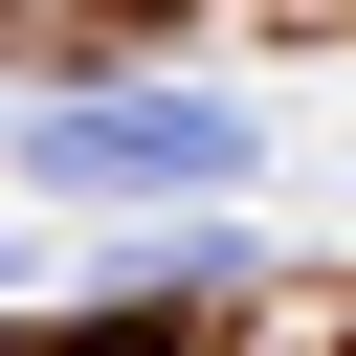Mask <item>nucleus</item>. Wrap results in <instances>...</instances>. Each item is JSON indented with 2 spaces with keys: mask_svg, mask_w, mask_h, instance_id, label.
<instances>
[{
  "mask_svg": "<svg viewBox=\"0 0 356 356\" xmlns=\"http://www.w3.org/2000/svg\"><path fill=\"white\" fill-rule=\"evenodd\" d=\"M0 178L67 200V222H222L267 178V111L245 89H178V67H111V89H22L0 111Z\"/></svg>",
  "mask_w": 356,
  "mask_h": 356,
  "instance_id": "f257e3e1",
  "label": "nucleus"
},
{
  "mask_svg": "<svg viewBox=\"0 0 356 356\" xmlns=\"http://www.w3.org/2000/svg\"><path fill=\"white\" fill-rule=\"evenodd\" d=\"M22 356H178V334H134V312H89V334H22Z\"/></svg>",
  "mask_w": 356,
  "mask_h": 356,
  "instance_id": "f03ea898",
  "label": "nucleus"
}]
</instances>
